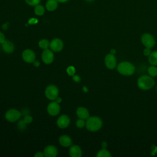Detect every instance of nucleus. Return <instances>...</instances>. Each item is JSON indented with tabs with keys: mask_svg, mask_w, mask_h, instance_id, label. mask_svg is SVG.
<instances>
[{
	"mask_svg": "<svg viewBox=\"0 0 157 157\" xmlns=\"http://www.w3.org/2000/svg\"><path fill=\"white\" fill-rule=\"evenodd\" d=\"M2 48L6 53H10L14 50V45L9 40H5L4 42L2 43Z\"/></svg>",
	"mask_w": 157,
	"mask_h": 157,
	"instance_id": "nucleus-16",
	"label": "nucleus"
},
{
	"mask_svg": "<svg viewBox=\"0 0 157 157\" xmlns=\"http://www.w3.org/2000/svg\"><path fill=\"white\" fill-rule=\"evenodd\" d=\"M61 101V98H56V102H57L59 103Z\"/></svg>",
	"mask_w": 157,
	"mask_h": 157,
	"instance_id": "nucleus-38",
	"label": "nucleus"
},
{
	"mask_svg": "<svg viewBox=\"0 0 157 157\" xmlns=\"http://www.w3.org/2000/svg\"><path fill=\"white\" fill-rule=\"evenodd\" d=\"M67 74H68L69 75H71V76L74 75V74H75V67H74V66H69V67H67Z\"/></svg>",
	"mask_w": 157,
	"mask_h": 157,
	"instance_id": "nucleus-25",
	"label": "nucleus"
},
{
	"mask_svg": "<svg viewBox=\"0 0 157 157\" xmlns=\"http://www.w3.org/2000/svg\"><path fill=\"white\" fill-rule=\"evenodd\" d=\"M76 113H77V116L81 119L85 120V119H87L90 117L88 110L85 107H78L77 109Z\"/></svg>",
	"mask_w": 157,
	"mask_h": 157,
	"instance_id": "nucleus-14",
	"label": "nucleus"
},
{
	"mask_svg": "<svg viewBox=\"0 0 157 157\" xmlns=\"http://www.w3.org/2000/svg\"><path fill=\"white\" fill-rule=\"evenodd\" d=\"M85 125V123L83 119H81L80 118L79 120H78L76 122V126L78 128H82L84 127V126Z\"/></svg>",
	"mask_w": 157,
	"mask_h": 157,
	"instance_id": "nucleus-26",
	"label": "nucleus"
},
{
	"mask_svg": "<svg viewBox=\"0 0 157 157\" xmlns=\"http://www.w3.org/2000/svg\"><path fill=\"white\" fill-rule=\"evenodd\" d=\"M42 59L44 63L50 64L54 59V55L52 50L48 48L45 49L42 54Z\"/></svg>",
	"mask_w": 157,
	"mask_h": 157,
	"instance_id": "nucleus-11",
	"label": "nucleus"
},
{
	"mask_svg": "<svg viewBox=\"0 0 157 157\" xmlns=\"http://www.w3.org/2000/svg\"><path fill=\"white\" fill-rule=\"evenodd\" d=\"M69 155L71 157H80L82 156V150L78 145H72L69 149Z\"/></svg>",
	"mask_w": 157,
	"mask_h": 157,
	"instance_id": "nucleus-15",
	"label": "nucleus"
},
{
	"mask_svg": "<svg viewBox=\"0 0 157 157\" xmlns=\"http://www.w3.org/2000/svg\"><path fill=\"white\" fill-rule=\"evenodd\" d=\"M33 64L35 66H39V62L38 61H33Z\"/></svg>",
	"mask_w": 157,
	"mask_h": 157,
	"instance_id": "nucleus-35",
	"label": "nucleus"
},
{
	"mask_svg": "<svg viewBox=\"0 0 157 157\" xmlns=\"http://www.w3.org/2000/svg\"><path fill=\"white\" fill-rule=\"evenodd\" d=\"M102 147L103 148H106V147H107V143H106V142H102Z\"/></svg>",
	"mask_w": 157,
	"mask_h": 157,
	"instance_id": "nucleus-34",
	"label": "nucleus"
},
{
	"mask_svg": "<svg viewBox=\"0 0 157 157\" xmlns=\"http://www.w3.org/2000/svg\"><path fill=\"white\" fill-rule=\"evenodd\" d=\"M73 80L75 82H78L80 80V77L78 75H74L73 77Z\"/></svg>",
	"mask_w": 157,
	"mask_h": 157,
	"instance_id": "nucleus-32",
	"label": "nucleus"
},
{
	"mask_svg": "<svg viewBox=\"0 0 157 157\" xmlns=\"http://www.w3.org/2000/svg\"><path fill=\"white\" fill-rule=\"evenodd\" d=\"M83 90H84V91H85V92H86V91H88L86 87H85V86H83Z\"/></svg>",
	"mask_w": 157,
	"mask_h": 157,
	"instance_id": "nucleus-39",
	"label": "nucleus"
},
{
	"mask_svg": "<svg viewBox=\"0 0 157 157\" xmlns=\"http://www.w3.org/2000/svg\"><path fill=\"white\" fill-rule=\"evenodd\" d=\"M117 71L123 75H132L135 71L134 66L129 61H122L117 66Z\"/></svg>",
	"mask_w": 157,
	"mask_h": 157,
	"instance_id": "nucleus-2",
	"label": "nucleus"
},
{
	"mask_svg": "<svg viewBox=\"0 0 157 157\" xmlns=\"http://www.w3.org/2000/svg\"><path fill=\"white\" fill-rule=\"evenodd\" d=\"M58 2L56 0H48L45 4V7L48 11H54L58 7Z\"/></svg>",
	"mask_w": 157,
	"mask_h": 157,
	"instance_id": "nucleus-18",
	"label": "nucleus"
},
{
	"mask_svg": "<svg viewBox=\"0 0 157 157\" xmlns=\"http://www.w3.org/2000/svg\"><path fill=\"white\" fill-rule=\"evenodd\" d=\"M115 53H116V51H115V49H112V50H110V53L114 55V54H115Z\"/></svg>",
	"mask_w": 157,
	"mask_h": 157,
	"instance_id": "nucleus-37",
	"label": "nucleus"
},
{
	"mask_svg": "<svg viewBox=\"0 0 157 157\" xmlns=\"http://www.w3.org/2000/svg\"><path fill=\"white\" fill-rule=\"evenodd\" d=\"M148 75L152 77H155L157 76V67L156 66L151 65L148 69Z\"/></svg>",
	"mask_w": 157,
	"mask_h": 157,
	"instance_id": "nucleus-22",
	"label": "nucleus"
},
{
	"mask_svg": "<svg viewBox=\"0 0 157 157\" xmlns=\"http://www.w3.org/2000/svg\"><path fill=\"white\" fill-rule=\"evenodd\" d=\"M60 106L57 102H52L47 106V112L52 116H55L59 113Z\"/></svg>",
	"mask_w": 157,
	"mask_h": 157,
	"instance_id": "nucleus-9",
	"label": "nucleus"
},
{
	"mask_svg": "<svg viewBox=\"0 0 157 157\" xmlns=\"http://www.w3.org/2000/svg\"><path fill=\"white\" fill-rule=\"evenodd\" d=\"M155 80L149 75H144L139 77L137 84L138 87L142 90H149L155 85Z\"/></svg>",
	"mask_w": 157,
	"mask_h": 157,
	"instance_id": "nucleus-1",
	"label": "nucleus"
},
{
	"mask_svg": "<svg viewBox=\"0 0 157 157\" xmlns=\"http://www.w3.org/2000/svg\"><path fill=\"white\" fill-rule=\"evenodd\" d=\"M96 156L98 157H110L112 155L109 151H108L107 149L102 148L98 151Z\"/></svg>",
	"mask_w": 157,
	"mask_h": 157,
	"instance_id": "nucleus-21",
	"label": "nucleus"
},
{
	"mask_svg": "<svg viewBox=\"0 0 157 157\" xmlns=\"http://www.w3.org/2000/svg\"><path fill=\"white\" fill-rule=\"evenodd\" d=\"M148 62L151 65L157 66V50L151 52L148 56Z\"/></svg>",
	"mask_w": 157,
	"mask_h": 157,
	"instance_id": "nucleus-19",
	"label": "nucleus"
},
{
	"mask_svg": "<svg viewBox=\"0 0 157 157\" xmlns=\"http://www.w3.org/2000/svg\"><path fill=\"white\" fill-rule=\"evenodd\" d=\"M4 40H5V36L2 33L0 32V44L3 43Z\"/></svg>",
	"mask_w": 157,
	"mask_h": 157,
	"instance_id": "nucleus-30",
	"label": "nucleus"
},
{
	"mask_svg": "<svg viewBox=\"0 0 157 157\" xmlns=\"http://www.w3.org/2000/svg\"><path fill=\"white\" fill-rule=\"evenodd\" d=\"M59 144L63 147H69L72 144V140L68 136H61L59 139Z\"/></svg>",
	"mask_w": 157,
	"mask_h": 157,
	"instance_id": "nucleus-17",
	"label": "nucleus"
},
{
	"mask_svg": "<svg viewBox=\"0 0 157 157\" xmlns=\"http://www.w3.org/2000/svg\"><path fill=\"white\" fill-rule=\"evenodd\" d=\"M26 123L25 122L24 120H20L18 123V128L20 130L25 129L26 128Z\"/></svg>",
	"mask_w": 157,
	"mask_h": 157,
	"instance_id": "nucleus-27",
	"label": "nucleus"
},
{
	"mask_svg": "<svg viewBox=\"0 0 157 157\" xmlns=\"http://www.w3.org/2000/svg\"><path fill=\"white\" fill-rule=\"evenodd\" d=\"M86 120V128L90 131H98L102 126V121L98 117H89Z\"/></svg>",
	"mask_w": 157,
	"mask_h": 157,
	"instance_id": "nucleus-3",
	"label": "nucleus"
},
{
	"mask_svg": "<svg viewBox=\"0 0 157 157\" xmlns=\"http://www.w3.org/2000/svg\"><path fill=\"white\" fill-rule=\"evenodd\" d=\"M34 13L36 15L39 16L42 15L45 13V9L44 6L40 4L36 6L34 8Z\"/></svg>",
	"mask_w": 157,
	"mask_h": 157,
	"instance_id": "nucleus-20",
	"label": "nucleus"
},
{
	"mask_svg": "<svg viewBox=\"0 0 157 157\" xmlns=\"http://www.w3.org/2000/svg\"><path fill=\"white\" fill-rule=\"evenodd\" d=\"M34 156H35V157H43V156H44V153H43L40 151H39L37 153H36Z\"/></svg>",
	"mask_w": 157,
	"mask_h": 157,
	"instance_id": "nucleus-31",
	"label": "nucleus"
},
{
	"mask_svg": "<svg viewBox=\"0 0 157 157\" xmlns=\"http://www.w3.org/2000/svg\"><path fill=\"white\" fill-rule=\"evenodd\" d=\"M44 153L46 157H55L57 155V149L53 145H48L44 149Z\"/></svg>",
	"mask_w": 157,
	"mask_h": 157,
	"instance_id": "nucleus-13",
	"label": "nucleus"
},
{
	"mask_svg": "<svg viewBox=\"0 0 157 157\" xmlns=\"http://www.w3.org/2000/svg\"><path fill=\"white\" fill-rule=\"evenodd\" d=\"M58 88L53 85H50L48 86L45 91L46 97L50 100H55L58 96Z\"/></svg>",
	"mask_w": 157,
	"mask_h": 157,
	"instance_id": "nucleus-5",
	"label": "nucleus"
},
{
	"mask_svg": "<svg viewBox=\"0 0 157 157\" xmlns=\"http://www.w3.org/2000/svg\"><path fill=\"white\" fill-rule=\"evenodd\" d=\"M70 123V119L66 115H62L57 120V125L59 128L64 129L67 128Z\"/></svg>",
	"mask_w": 157,
	"mask_h": 157,
	"instance_id": "nucleus-12",
	"label": "nucleus"
},
{
	"mask_svg": "<svg viewBox=\"0 0 157 157\" xmlns=\"http://www.w3.org/2000/svg\"><path fill=\"white\" fill-rule=\"evenodd\" d=\"M8 28V25H7V23H4V25H2V28L4 29V30H6Z\"/></svg>",
	"mask_w": 157,
	"mask_h": 157,
	"instance_id": "nucleus-33",
	"label": "nucleus"
},
{
	"mask_svg": "<svg viewBox=\"0 0 157 157\" xmlns=\"http://www.w3.org/2000/svg\"><path fill=\"white\" fill-rule=\"evenodd\" d=\"M140 40L144 46L146 48H153L155 45V40L154 37L150 33H144L140 37Z\"/></svg>",
	"mask_w": 157,
	"mask_h": 157,
	"instance_id": "nucleus-4",
	"label": "nucleus"
},
{
	"mask_svg": "<svg viewBox=\"0 0 157 157\" xmlns=\"http://www.w3.org/2000/svg\"><path fill=\"white\" fill-rule=\"evenodd\" d=\"M23 120L25 121V122L26 124H29V123H30L32 121L33 118H32L31 116L26 115L25 117Z\"/></svg>",
	"mask_w": 157,
	"mask_h": 157,
	"instance_id": "nucleus-29",
	"label": "nucleus"
},
{
	"mask_svg": "<svg viewBox=\"0 0 157 157\" xmlns=\"http://www.w3.org/2000/svg\"><path fill=\"white\" fill-rule=\"evenodd\" d=\"M104 63L105 66L109 69H113L117 66V59L113 54L109 53L106 55L104 59Z\"/></svg>",
	"mask_w": 157,
	"mask_h": 157,
	"instance_id": "nucleus-7",
	"label": "nucleus"
},
{
	"mask_svg": "<svg viewBox=\"0 0 157 157\" xmlns=\"http://www.w3.org/2000/svg\"><path fill=\"white\" fill-rule=\"evenodd\" d=\"M56 1L59 3H65V2H67L69 0H56Z\"/></svg>",
	"mask_w": 157,
	"mask_h": 157,
	"instance_id": "nucleus-36",
	"label": "nucleus"
},
{
	"mask_svg": "<svg viewBox=\"0 0 157 157\" xmlns=\"http://www.w3.org/2000/svg\"><path fill=\"white\" fill-rule=\"evenodd\" d=\"M39 46L42 49H47L50 47V43L47 39H42L39 42Z\"/></svg>",
	"mask_w": 157,
	"mask_h": 157,
	"instance_id": "nucleus-23",
	"label": "nucleus"
},
{
	"mask_svg": "<svg viewBox=\"0 0 157 157\" xmlns=\"http://www.w3.org/2000/svg\"><path fill=\"white\" fill-rule=\"evenodd\" d=\"M151 53V48H145L144 50H143V53L145 56H148Z\"/></svg>",
	"mask_w": 157,
	"mask_h": 157,
	"instance_id": "nucleus-28",
	"label": "nucleus"
},
{
	"mask_svg": "<svg viewBox=\"0 0 157 157\" xmlns=\"http://www.w3.org/2000/svg\"><path fill=\"white\" fill-rule=\"evenodd\" d=\"M22 58L25 62L31 63L35 60L36 55L33 50L30 49H26L23 52Z\"/></svg>",
	"mask_w": 157,
	"mask_h": 157,
	"instance_id": "nucleus-8",
	"label": "nucleus"
},
{
	"mask_svg": "<svg viewBox=\"0 0 157 157\" xmlns=\"http://www.w3.org/2000/svg\"><path fill=\"white\" fill-rule=\"evenodd\" d=\"M41 0H25V2L31 6H36L40 2Z\"/></svg>",
	"mask_w": 157,
	"mask_h": 157,
	"instance_id": "nucleus-24",
	"label": "nucleus"
},
{
	"mask_svg": "<svg viewBox=\"0 0 157 157\" xmlns=\"http://www.w3.org/2000/svg\"><path fill=\"white\" fill-rule=\"evenodd\" d=\"M86 1H87V2H93L94 0H85Z\"/></svg>",
	"mask_w": 157,
	"mask_h": 157,
	"instance_id": "nucleus-40",
	"label": "nucleus"
},
{
	"mask_svg": "<svg viewBox=\"0 0 157 157\" xmlns=\"http://www.w3.org/2000/svg\"><path fill=\"white\" fill-rule=\"evenodd\" d=\"M50 47L52 50L58 52L61 51L63 47V43L60 39L56 38L52 40L50 43Z\"/></svg>",
	"mask_w": 157,
	"mask_h": 157,
	"instance_id": "nucleus-10",
	"label": "nucleus"
},
{
	"mask_svg": "<svg viewBox=\"0 0 157 157\" xmlns=\"http://www.w3.org/2000/svg\"><path fill=\"white\" fill-rule=\"evenodd\" d=\"M21 115V113L18 110L14 109H12L7 111L5 117L7 121L10 122H15L20 118Z\"/></svg>",
	"mask_w": 157,
	"mask_h": 157,
	"instance_id": "nucleus-6",
	"label": "nucleus"
}]
</instances>
